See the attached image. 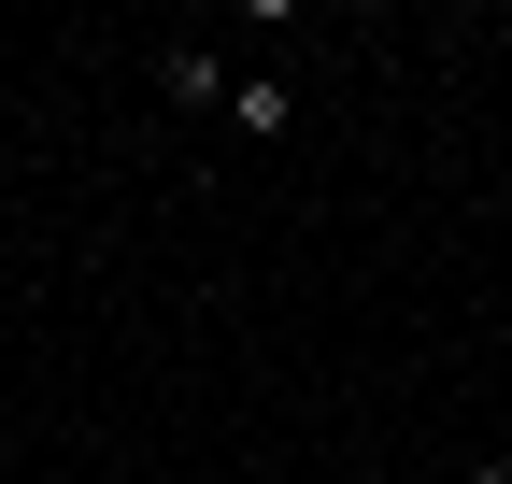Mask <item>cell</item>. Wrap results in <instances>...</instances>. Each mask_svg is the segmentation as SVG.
<instances>
[{
  "mask_svg": "<svg viewBox=\"0 0 512 484\" xmlns=\"http://www.w3.org/2000/svg\"><path fill=\"white\" fill-rule=\"evenodd\" d=\"M157 86H171V114H228V86H242V72H228L214 43H171V57H157Z\"/></svg>",
  "mask_w": 512,
  "mask_h": 484,
  "instance_id": "cell-1",
  "label": "cell"
},
{
  "mask_svg": "<svg viewBox=\"0 0 512 484\" xmlns=\"http://www.w3.org/2000/svg\"><path fill=\"white\" fill-rule=\"evenodd\" d=\"M228 129H242V143H285V129H299V86H285V72H242V86H228Z\"/></svg>",
  "mask_w": 512,
  "mask_h": 484,
  "instance_id": "cell-2",
  "label": "cell"
},
{
  "mask_svg": "<svg viewBox=\"0 0 512 484\" xmlns=\"http://www.w3.org/2000/svg\"><path fill=\"white\" fill-rule=\"evenodd\" d=\"M470 484H512V456H484V470H470Z\"/></svg>",
  "mask_w": 512,
  "mask_h": 484,
  "instance_id": "cell-3",
  "label": "cell"
},
{
  "mask_svg": "<svg viewBox=\"0 0 512 484\" xmlns=\"http://www.w3.org/2000/svg\"><path fill=\"white\" fill-rule=\"evenodd\" d=\"M0 484H15V428H0Z\"/></svg>",
  "mask_w": 512,
  "mask_h": 484,
  "instance_id": "cell-4",
  "label": "cell"
}]
</instances>
